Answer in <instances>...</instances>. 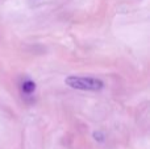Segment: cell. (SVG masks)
Listing matches in <instances>:
<instances>
[{
	"mask_svg": "<svg viewBox=\"0 0 150 149\" xmlns=\"http://www.w3.org/2000/svg\"><path fill=\"white\" fill-rule=\"evenodd\" d=\"M65 83L71 89L84 90V91H99L104 87V82L101 79L92 78V77L70 75L65 79Z\"/></svg>",
	"mask_w": 150,
	"mask_h": 149,
	"instance_id": "obj_1",
	"label": "cell"
},
{
	"mask_svg": "<svg viewBox=\"0 0 150 149\" xmlns=\"http://www.w3.org/2000/svg\"><path fill=\"white\" fill-rule=\"evenodd\" d=\"M21 89H23L24 94H32V92H34V90H36V83H34L33 81H30V79H26V81L23 82Z\"/></svg>",
	"mask_w": 150,
	"mask_h": 149,
	"instance_id": "obj_2",
	"label": "cell"
}]
</instances>
